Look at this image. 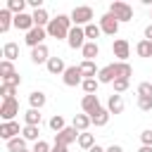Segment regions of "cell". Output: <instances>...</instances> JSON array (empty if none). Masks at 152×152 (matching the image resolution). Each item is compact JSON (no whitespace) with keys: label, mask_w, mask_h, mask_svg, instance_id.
Returning a JSON list of instances; mask_svg holds the SVG:
<instances>
[{"label":"cell","mask_w":152,"mask_h":152,"mask_svg":"<svg viewBox=\"0 0 152 152\" xmlns=\"http://www.w3.org/2000/svg\"><path fill=\"white\" fill-rule=\"evenodd\" d=\"M74 28V21L69 14H57L52 17V21L48 24V38H55V40H66L69 38V31Z\"/></svg>","instance_id":"cell-1"},{"label":"cell","mask_w":152,"mask_h":152,"mask_svg":"<svg viewBox=\"0 0 152 152\" xmlns=\"http://www.w3.org/2000/svg\"><path fill=\"white\" fill-rule=\"evenodd\" d=\"M71 21H74V26H88V24H93V17H95V12H93V7H88V5H78V7H74L71 10Z\"/></svg>","instance_id":"cell-2"},{"label":"cell","mask_w":152,"mask_h":152,"mask_svg":"<svg viewBox=\"0 0 152 152\" xmlns=\"http://www.w3.org/2000/svg\"><path fill=\"white\" fill-rule=\"evenodd\" d=\"M109 14H114L119 24L133 21V7H131L128 2H121V0H114V2L109 5Z\"/></svg>","instance_id":"cell-3"},{"label":"cell","mask_w":152,"mask_h":152,"mask_svg":"<svg viewBox=\"0 0 152 152\" xmlns=\"http://www.w3.org/2000/svg\"><path fill=\"white\" fill-rule=\"evenodd\" d=\"M45 38H48V31L40 28V26H33L28 33H24V43H26L31 50L38 48V45H45Z\"/></svg>","instance_id":"cell-4"},{"label":"cell","mask_w":152,"mask_h":152,"mask_svg":"<svg viewBox=\"0 0 152 152\" xmlns=\"http://www.w3.org/2000/svg\"><path fill=\"white\" fill-rule=\"evenodd\" d=\"M62 81H64V86H69V88H76V86H81V83H83L81 66H78V64H71V66H66V71L62 74Z\"/></svg>","instance_id":"cell-5"},{"label":"cell","mask_w":152,"mask_h":152,"mask_svg":"<svg viewBox=\"0 0 152 152\" xmlns=\"http://www.w3.org/2000/svg\"><path fill=\"white\" fill-rule=\"evenodd\" d=\"M88 43V38H86V31L81 28V26H74L71 31H69V38H66V45L71 48V50H83V45Z\"/></svg>","instance_id":"cell-6"},{"label":"cell","mask_w":152,"mask_h":152,"mask_svg":"<svg viewBox=\"0 0 152 152\" xmlns=\"http://www.w3.org/2000/svg\"><path fill=\"white\" fill-rule=\"evenodd\" d=\"M112 52H114L116 62H128V57H131V43L126 38H116L112 43Z\"/></svg>","instance_id":"cell-7"},{"label":"cell","mask_w":152,"mask_h":152,"mask_svg":"<svg viewBox=\"0 0 152 152\" xmlns=\"http://www.w3.org/2000/svg\"><path fill=\"white\" fill-rule=\"evenodd\" d=\"M17 114H19V100L17 97L14 100H2V104H0V119L2 121H14Z\"/></svg>","instance_id":"cell-8"},{"label":"cell","mask_w":152,"mask_h":152,"mask_svg":"<svg viewBox=\"0 0 152 152\" xmlns=\"http://www.w3.org/2000/svg\"><path fill=\"white\" fill-rule=\"evenodd\" d=\"M78 131L74 128V126H66L64 131H59V133H55V145H64V147H69L71 142H78Z\"/></svg>","instance_id":"cell-9"},{"label":"cell","mask_w":152,"mask_h":152,"mask_svg":"<svg viewBox=\"0 0 152 152\" xmlns=\"http://www.w3.org/2000/svg\"><path fill=\"white\" fill-rule=\"evenodd\" d=\"M97 24H100L102 33H107V36H116V31H119V21H116V17L109 14V12H104V14L100 17Z\"/></svg>","instance_id":"cell-10"},{"label":"cell","mask_w":152,"mask_h":152,"mask_svg":"<svg viewBox=\"0 0 152 152\" xmlns=\"http://www.w3.org/2000/svg\"><path fill=\"white\" fill-rule=\"evenodd\" d=\"M21 135V128H19V121H2L0 124V138L5 142H10L12 138Z\"/></svg>","instance_id":"cell-11"},{"label":"cell","mask_w":152,"mask_h":152,"mask_svg":"<svg viewBox=\"0 0 152 152\" xmlns=\"http://www.w3.org/2000/svg\"><path fill=\"white\" fill-rule=\"evenodd\" d=\"M81 109H83V114H95L97 109H102V104H100V97L97 95H83V100H81Z\"/></svg>","instance_id":"cell-12"},{"label":"cell","mask_w":152,"mask_h":152,"mask_svg":"<svg viewBox=\"0 0 152 152\" xmlns=\"http://www.w3.org/2000/svg\"><path fill=\"white\" fill-rule=\"evenodd\" d=\"M33 26H36V24H33V14L24 12V14H17V17H14V28H19V31L28 33Z\"/></svg>","instance_id":"cell-13"},{"label":"cell","mask_w":152,"mask_h":152,"mask_svg":"<svg viewBox=\"0 0 152 152\" xmlns=\"http://www.w3.org/2000/svg\"><path fill=\"white\" fill-rule=\"evenodd\" d=\"M31 62H33V64H48V62H50V50H48V45L33 48V50H31Z\"/></svg>","instance_id":"cell-14"},{"label":"cell","mask_w":152,"mask_h":152,"mask_svg":"<svg viewBox=\"0 0 152 152\" xmlns=\"http://www.w3.org/2000/svg\"><path fill=\"white\" fill-rule=\"evenodd\" d=\"M124 107H126V102H124V97H121L119 93H112V95L107 97V109H109V114H121Z\"/></svg>","instance_id":"cell-15"},{"label":"cell","mask_w":152,"mask_h":152,"mask_svg":"<svg viewBox=\"0 0 152 152\" xmlns=\"http://www.w3.org/2000/svg\"><path fill=\"white\" fill-rule=\"evenodd\" d=\"M45 102H48V95L43 90H31L28 93V107L31 109H43Z\"/></svg>","instance_id":"cell-16"},{"label":"cell","mask_w":152,"mask_h":152,"mask_svg":"<svg viewBox=\"0 0 152 152\" xmlns=\"http://www.w3.org/2000/svg\"><path fill=\"white\" fill-rule=\"evenodd\" d=\"M71 126H74L78 133H86V131L93 126V121H90V116H88V114H74V119H71Z\"/></svg>","instance_id":"cell-17"},{"label":"cell","mask_w":152,"mask_h":152,"mask_svg":"<svg viewBox=\"0 0 152 152\" xmlns=\"http://www.w3.org/2000/svg\"><path fill=\"white\" fill-rule=\"evenodd\" d=\"M12 26H14V14L7 7H2L0 10V33H7Z\"/></svg>","instance_id":"cell-18"},{"label":"cell","mask_w":152,"mask_h":152,"mask_svg":"<svg viewBox=\"0 0 152 152\" xmlns=\"http://www.w3.org/2000/svg\"><path fill=\"white\" fill-rule=\"evenodd\" d=\"M2 59H7V62L19 59V43H14V40L5 43V45H2Z\"/></svg>","instance_id":"cell-19"},{"label":"cell","mask_w":152,"mask_h":152,"mask_svg":"<svg viewBox=\"0 0 152 152\" xmlns=\"http://www.w3.org/2000/svg\"><path fill=\"white\" fill-rule=\"evenodd\" d=\"M45 66H48V71H50L52 76H62V74L66 71V64H64L62 57H50V62H48Z\"/></svg>","instance_id":"cell-20"},{"label":"cell","mask_w":152,"mask_h":152,"mask_svg":"<svg viewBox=\"0 0 152 152\" xmlns=\"http://www.w3.org/2000/svg\"><path fill=\"white\" fill-rule=\"evenodd\" d=\"M97 81H100V83H114V81H116V69H114V62L100 69V74H97Z\"/></svg>","instance_id":"cell-21"},{"label":"cell","mask_w":152,"mask_h":152,"mask_svg":"<svg viewBox=\"0 0 152 152\" xmlns=\"http://www.w3.org/2000/svg\"><path fill=\"white\" fill-rule=\"evenodd\" d=\"M21 138L26 142H38L40 138V126H21Z\"/></svg>","instance_id":"cell-22"},{"label":"cell","mask_w":152,"mask_h":152,"mask_svg":"<svg viewBox=\"0 0 152 152\" xmlns=\"http://www.w3.org/2000/svg\"><path fill=\"white\" fill-rule=\"evenodd\" d=\"M81 55H83V59H88V62H95V59H97V55H100V45H97V43H93V40H88V43L83 45Z\"/></svg>","instance_id":"cell-23"},{"label":"cell","mask_w":152,"mask_h":152,"mask_svg":"<svg viewBox=\"0 0 152 152\" xmlns=\"http://www.w3.org/2000/svg\"><path fill=\"white\" fill-rule=\"evenodd\" d=\"M40 121H43V114H40V109H26L24 112V126H40Z\"/></svg>","instance_id":"cell-24"},{"label":"cell","mask_w":152,"mask_h":152,"mask_svg":"<svg viewBox=\"0 0 152 152\" xmlns=\"http://www.w3.org/2000/svg\"><path fill=\"white\" fill-rule=\"evenodd\" d=\"M33 14V24L36 26H40V28H48V24L52 21V17L48 14V10L43 7V10H36V12H31Z\"/></svg>","instance_id":"cell-25"},{"label":"cell","mask_w":152,"mask_h":152,"mask_svg":"<svg viewBox=\"0 0 152 152\" xmlns=\"http://www.w3.org/2000/svg\"><path fill=\"white\" fill-rule=\"evenodd\" d=\"M78 66H81V74H83V78H97V74H100V69H97V64H95V62H88V59H83Z\"/></svg>","instance_id":"cell-26"},{"label":"cell","mask_w":152,"mask_h":152,"mask_svg":"<svg viewBox=\"0 0 152 152\" xmlns=\"http://www.w3.org/2000/svg\"><path fill=\"white\" fill-rule=\"evenodd\" d=\"M109 109L107 107H102V109H97L95 114H90V121H93V126H107V121H109Z\"/></svg>","instance_id":"cell-27"},{"label":"cell","mask_w":152,"mask_h":152,"mask_svg":"<svg viewBox=\"0 0 152 152\" xmlns=\"http://www.w3.org/2000/svg\"><path fill=\"white\" fill-rule=\"evenodd\" d=\"M114 69H116V78H128L133 76V66L128 62H114Z\"/></svg>","instance_id":"cell-28"},{"label":"cell","mask_w":152,"mask_h":152,"mask_svg":"<svg viewBox=\"0 0 152 152\" xmlns=\"http://www.w3.org/2000/svg\"><path fill=\"white\" fill-rule=\"evenodd\" d=\"M95 145H97V142H95V135H93V133H88V131H86V133H81V135H78V147H81V150L90 152Z\"/></svg>","instance_id":"cell-29"},{"label":"cell","mask_w":152,"mask_h":152,"mask_svg":"<svg viewBox=\"0 0 152 152\" xmlns=\"http://www.w3.org/2000/svg\"><path fill=\"white\" fill-rule=\"evenodd\" d=\"M5 145H7V152H24V150H28V145H26V140H24L21 135L12 138V140L5 142Z\"/></svg>","instance_id":"cell-30"},{"label":"cell","mask_w":152,"mask_h":152,"mask_svg":"<svg viewBox=\"0 0 152 152\" xmlns=\"http://www.w3.org/2000/svg\"><path fill=\"white\" fill-rule=\"evenodd\" d=\"M83 31H86V38L88 40H93V43H97V38L102 36V28H100V24H88V26H83Z\"/></svg>","instance_id":"cell-31"},{"label":"cell","mask_w":152,"mask_h":152,"mask_svg":"<svg viewBox=\"0 0 152 152\" xmlns=\"http://www.w3.org/2000/svg\"><path fill=\"white\" fill-rule=\"evenodd\" d=\"M48 126H50V131H52V133H59V131H64V128H66V121H64V116H62V114H55V116H50Z\"/></svg>","instance_id":"cell-32"},{"label":"cell","mask_w":152,"mask_h":152,"mask_svg":"<svg viewBox=\"0 0 152 152\" xmlns=\"http://www.w3.org/2000/svg\"><path fill=\"white\" fill-rule=\"evenodd\" d=\"M5 7L17 17V14H24V12H26V0H7Z\"/></svg>","instance_id":"cell-33"},{"label":"cell","mask_w":152,"mask_h":152,"mask_svg":"<svg viewBox=\"0 0 152 152\" xmlns=\"http://www.w3.org/2000/svg\"><path fill=\"white\" fill-rule=\"evenodd\" d=\"M81 88H83V93H86V95H97V88H100V81H97V78H83V83H81Z\"/></svg>","instance_id":"cell-34"},{"label":"cell","mask_w":152,"mask_h":152,"mask_svg":"<svg viewBox=\"0 0 152 152\" xmlns=\"http://www.w3.org/2000/svg\"><path fill=\"white\" fill-rule=\"evenodd\" d=\"M135 52H138V57H152V40H138V45H135Z\"/></svg>","instance_id":"cell-35"},{"label":"cell","mask_w":152,"mask_h":152,"mask_svg":"<svg viewBox=\"0 0 152 152\" xmlns=\"http://www.w3.org/2000/svg\"><path fill=\"white\" fill-rule=\"evenodd\" d=\"M12 74H17V71H14V62L2 59V62H0V78H7V76H12Z\"/></svg>","instance_id":"cell-36"},{"label":"cell","mask_w":152,"mask_h":152,"mask_svg":"<svg viewBox=\"0 0 152 152\" xmlns=\"http://www.w3.org/2000/svg\"><path fill=\"white\" fill-rule=\"evenodd\" d=\"M112 86H114V93H119V95H121V93H126V90H128L131 81H128V78H116Z\"/></svg>","instance_id":"cell-37"},{"label":"cell","mask_w":152,"mask_h":152,"mask_svg":"<svg viewBox=\"0 0 152 152\" xmlns=\"http://www.w3.org/2000/svg\"><path fill=\"white\" fill-rule=\"evenodd\" d=\"M0 95H2V100H14V95H17V88L0 83Z\"/></svg>","instance_id":"cell-38"},{"label":"cell","mask_w":152,"mask_h":152,"mask_svg":"<svg viewBox=\"0 0 152 152\" xmlns=\"http://www.w3.org/2000/svg\"><path fill=\"white\" fill-rule=\"evenodd\" d=\"M138 95H140V97H152V83H150V81H142V83L138 86Z\"/></svg>","instance_id":"cell-39"},{"label":"cell","mask_w":152,"mask_h":152,"mask_svg":"<svg viewBox=\"0 0 152 152\" xmlns=\"http://www.w3.org/2000/svg\"><path fill=\"white\" fill-rule=\"evenodd\" d=\"M138 109L140 112H152V97H140L138 95Z\"/></svg>","instance_id":"cell-40"},{"label":"cell","mask_w":152,"mask_h":152,"mask_svg":"<svg viewBox=\"0 0 152 152\" xmlns=\"http://www.w3.org/2000/svg\"><path fill=\"white\" fill-rule=\"evenodd\" d=\"M31 150H33V152H52V145H50L48 140H38V142H33Z\"/></svg>","instance_id":"cell-41"},{"label":"cell","mask_w":152,"mask_h":152,"mask_svg":"<svg viewBox=\"0 0 152 152\" xmlns=\"http://www.w3.org/2000/svg\"><path fill=\"white\" fill-rule=\"evenodd\" d=\"M2 83H5V86H12V88H19V86H21V76H19V74H12V76L2 78Z\"/></svg>","instance_id":"cell-42"},{"label":"cell","mask_w":152,"mask_h":152,"mask_svg":"<svg viewBox=\"0 0 152 152\" xmlns=\"http://www.w3.org/2000/svg\"><path fill=\"white\" fill-rule=\"evenodd\" d=\"M140 142L147 145V147H152V128H145V131L140 133Z\"/></svg>","instance_id":"cell-43"},{"label":"cell","mask_w":152,"mask_h":152,"mask_svg":"<svg viewBox=\"0 0 152 152\" xmlns=\"http://www.w3.org/2000/svg\"><path fill=\"white\" fill-rule=\"evenodd\" d=\"M26 5L36 12V10H43V0H26Z\"/></svg>","instance_id":"cell-44"},{"label":"cell","mask_w":152,"mask_h":152,"mask_svg":"<svg viewBox=\"0 0 152 152\" xmlns=\"http://www.w3.org/2000/svg\"><path fill=\"white\" fill-rule=\"evenodd\" d=\"M142 36H145V40H152V21L145 26V31H142Z\"/></svg>","instance_id":"cell-45"},{"label":"cell","mask_w":152,"mask_h":152,"mask_svg":"<svg viewBox=\"0 0 152 152\" xmlns=\"http://www.w3.org/2000/svg\"><path fill=\"white\" fill-rule=\"evenodd\" d=\"M107 152H124V147H121V145H109Z\"/></svg>","instance_id":"cell-46"},{"label":"cell","mask_w":152,"mask_h":152,"mask_svg":"<svg viewBox=\"0 0 152 152\" xmlns=\"http://www.w3.org/2000/svg\"><path fill=\"white\" fill-rule=\"evenodd\" d=\"M52 152H69V147H64V145H52Z\"/></svg>","instance_id":"cell-47"},{"label":"cell","mask_w":152,"mask_h":152,"mask_svg":"<svg viewBox=\"0 0 152 152\" xmlns=\"http://www.w3.org/2000/svg\"><path fill=\"white\" fill-rule=\"evenodd\" d=\"M90 152H107V147H102V145H95Z\"/></svg>","instance_id":"cell-48"},{"label":"cell","mask_w":152,"mask_h":152,"mask_svg":"<svg viewBox=\"0 0 152 152\" xmlns=\"http://www.w3.org/2000/svg\"><path fill=\"white\" fill-rule=\"evenodd\" d=\"M138 152H152V147H147V145H140V150Z\"/></svg>","instance_id":"cell-49"},{"label":"cell","mask_w":152,"mask_h":152,"mask_svg":"<svg viewBox=\"0 0 152 152\" xmlns=\"http://www.w3.org/2000/svg\"><path fill=\"white\" fill-rule=\"evenodd\" d=\"M24 152H33V150H31V147H28V150H24Z\"/></svg>","instance_id":"cell-50"},{"label":"cell","mask_w":152,"mask_h":152,"mask_svg":"<svg viewBox=\"0 0 152 152\" xmlns=\"http://www.w3.org/2000/svg\"><path fill=\"white\" fill-rule=\"evenodd\" d=\"M150 19H152V10H150Z\"/></svg>","instance_id":"cell-51"},{"label":"cell","mask_w":152,"mask_h":152,"mask_svg":"<svg viewBox=\"0 0 152 152\" xmlns=\"http://www.w3.org/2000/svg\"><path fill=\"white\" fill-rule=\"evenodd\" d=\"M150 83H152V78H150Z\"/></svg>","instance_id":"cell-52"}]
</instances>
